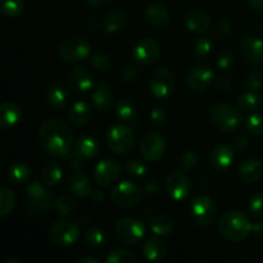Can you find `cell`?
<instances>
[{
    "instance_id": "cell-1",
    "label": "cell",
    "mask_w": 263,
    "mask_h": 263,
    "mask_svg": "<svg viewBox=\"0 0 263 263\" xmlns=\"http://www.w3.org/2000/svg\"><path fill=\"white\" fill-rule=\"evenodd\" d=\"M37 139L41 148L48 154L67 157L73 143V133L61 118H49L39 128Z\"/></svg>"
},
{
    "instance_id": "cell-2",
    "label": "cell",
    "mask_w": 263,
    "mask_h": 263,
    "mask_svg": "<svg viewBox=\"0 0 263 263\" xmlns=\"http://www.w3.org/2000/svg\"><path fill=\"white\" fill-rule=\"evenodd\" d=\"M218 230L226 240L240 243L253 233V223L240 211H228L218 220Z\"/></svg>"
},
{
    "instance_id": "cell-3",
    "label": "cell",
    "mask_w": 263,
    "mask_h": 263,
    "mask_svg": "<svg viewBox=\"0 0 263 263\" xmlns=\"http://www.w3.org/2000/svg\"><path fill=\"white\" fill-rule=\"evenodd\" d=\"M105 143L108 148L116 154H128L135 146V135L130 126L117 123L108 128L105 134Z\"/></svg>"
},
{
    "instance_id": "cell-4",
    "label": "cell",
    "mask_w": 263,
    "mask_h": 263,
    "mask_svg": "<svg viewBox=\"0 0 263 263\" xmlns=\"http://www.w3.org/2000/svg\"><path fill=\"white\" fill-rule=\"evenodd\" d=\"M26 195H27L28 212L32 216L43 215L54 204L53 193L43 181L31 182L26 189Z\"/></svg>"
},
{
    "instance_id": "cell-5",
    "label": "cell",
    "mask_w": 263,
    "mask_h": 263,
    "mask_svg": "<svg viewBox=\"0 0 263 263\" xmlns=\"http://www.w3.org/2000/svg\"><path fill=\"white\" fill-rule=\"evenodd\" d=\"M210 118L218 130L225 133L236 130L243 121L240 110L228 103H218L213 105L210 112Z\"/></svg>"
},
{
    "instance_id": "cell-6",
    "label": "cell",
    "mask_w": 263,
    "mask_h": 263,
    "mask_svg": "<svg viewBox=\"0 0 263 263\" xmlns=\"http://www.w3.org/2000/svg\"><path fill=\"white\" fill-rule=\"evenodd\" d=\"M115 235L121 243L126 246H134L138 244L145 235V225L138 218H121L115 226Z\"/></svg>"
},
{
    "instance_id": "cell-7",
    "label": "cell",
    "mask_w": 263,
    "mask_h": 263,
    "mask_svg": "<svg viewBox=\"0 0 263 263\" xmlns=\"http://www.w3.org/2000/svg\"><path fill=\"white\" fill-rule=\"evenodd\" d=\"M144 192L136 184L131 181H122L113 186L110 198L113 203L121 208H134L141 202Z\"/></svg>"
},
{
    "instance_id": "cell-8",
    "label": "cell",
    "mask_w": 263,
    "mask_h": 263,
    "mask_svg": "<svg viewBox=\"0 0 263 263\" xmlns=\"http://www.w3.org/2000/svg\"><path fill=\"white\" fill-rule=\"evenodd\" d=\"M193 221L200 228H208L212 225L217 215V207L215 202L207 195H198L194 198L190 207Z\"/></svg>"
},
{
    "instance_id": "cell-9",
    "label": "cell",
    "mask_w": 263,
    "mask_h": 263,
    "mask_svg": "<svg viewBox=\"0 0 263 263\" xmlns=\"http://www.w3.org/2000/svg\"><path fill=\"white\" fill-rule=\"evenodd\" d=\"M91 45L86 39L81 36H72L66 39L59 46V55L68 63L81 62L90 55Z\"/></svg>"
},
{
    "instance_id": "cell-10",
    "label": "cell",
    "mask_w": 263,
    "mask_h": 263,
    "mask_svg": "<svg viewBox=\"0 0 263 263\" xmlns=\"http://www.w3.org/2000/svg\"><path fill=\"white\" fill-rule=\"evenodd\" d=\"M149 90L156 99H168L175 90V77L172 72L164 67L157 68L149 81Z\"/></svg>"
},
{
    "instance_id": "cell-11",
    "label": "cell",
    "mask_w": 263,
    "mask_h": 263,
    "mask_svg": "<svg viewBox=\"0 0 263 263\" xmlns=\"http://www.w3.org/2000/svg\"><path fill=\"white\" fill-rule=\"evenodd\" d=\"M49 236L59 247H71L80 239V229L71 221L59 220L50 226Z\"/></svg>"
},
{
    "instance_id": "cell-12",
    "label": "cell",
    "mask_w": 263,
    "mask_h": 263,
    "mask_svg": "<svg viewBox=\"0 0 263 263\" xmlns=\"http://www.w3.org/2000/svg\"><path fill=\"white\" fill-rule=\"evenodd\" d=\"M166 153V140L161 134L149 131L141 138L140 154L148 162H158Z\"/></svg>"
},
{
    "instance_id": "cell-13",
    "label": "cell",
    "mask_w": 263,
    "mask_h": 263,
    "mask_svg": "<svg viewBox=\"0 0 263 263\" xmlns=\"http://www.w3.org/2000/svg\"><path fill=\"white\" fill-rule=\"evenodd\" d=\"M192 190V181L182 171H174L166 180V192L176 202H181L189 195Z\"/></svg>"
},
{
    "instance_id": "cell-14",
    "label": "cell",
    "mask_w": 263,
    "mask_h": 263,
    "mask_svg": "<svg viewBox=\"0 0 263 263\" xmlns=\"http://www.w3.org/2000/svg\"><path fill=\"white\" fill-rule=\"evenodd\" d=\"M134 59L138 62L139 64L143 66H149V64L154 63L157 59L161 57V46L153 39H141L140 41L136 43L133 50Z\"/></svg>"
},
{
    "instance_id": "cell-15",
    "label": "cell",
    "mask_w": 263,
    "mask_h": 263,
    "mask_svg": "<svg viewBox=\"0 0 263 263\" xmlns=\"http://www.w3.org/2000/svg\"><path fill=\"white\" fill-rule=\"evenodd\" d=\"M121 176V166L113 159H104L95 167L94 181L98 186H109Z\"/></svg>"
},
{
    "instance_id": "cell-16",
    "label": "cell",
    "mask_w": 263,
    "mask_h": 263,
    "mask_svg": "<svg viewBox=\"0 0 263 263\" xmlns=\"http://www.w3.org/2000/svg\"><path fill=\"white\" fill-rule=\"evenodd\" d=\"M215 81V72L205 66H198L190 69L185 77L186 86L192 91H203Z\"/></svg>"
},
{
    "instance_id": "cell-17",
    "label": "cell",
    "mask_w": 263,
    "mask_h": 263,
    "mask_svg": "<svg viewBox=\"0 0 263 263\" xmlns=\"http://www.w3.org/2000/svg\"><path fill=\"white\" fill-rule=\"evenodd\" d=\"M68 85L76 94H86L94 86V77L89 69L77 66L68 72Z\"/></svg>"
},
{
    "instance_id": "cell-18",
    "label": "cell",
    "mask_w": 263,
    "mask_h": 263,
    "mask_svg": "<svg viewBox=\"0 0 263 263\" xmlns=\"http://www.w3.org/2000/svg\"><path fill=\"white\" fill-rule=\"evenodd\" d=\"M240 50L244 59L253 66H259L263 63V41L261 39L249 36L240 44Z\"/></svg>"
},
{
    "instance_id": "cell-19",
    "label": "cell",
    "mask_w": 263,
    "mask_h": 263,
    "mask_svg": "<svg viewBox=\"0 0 263 263\" xmlns=\"http://www.w3.org/2000/svg\"><path fill=\"white\" fill-rule=\"evenodd\" d=\"M185 27L190 31V32L195 33H204L210 30L211 20L210 14L202 9H192L186 13L184 18Z\"/></svg>"
},
{
    "instance_id": "cell-20",
    "label": "cell",
    "mask_w": 263,
    "mask_h": 263,
    "mask_svg": "<svg viewBox=\"0 0 263 263\" xmlns=\"http://www.w3.org/2000/svg\"><path fill=\"white\" fill-rule=\"evenodd\" d=\"M234 157H235V153L231 146L226 145V144H220L212 151L210 161L216 171L222 172L230 168L234 162Z\"/></svg>"
},
{
    "instance_id": "cell-21",
    "label": "cell",
    "mask_w": 263,
    "mask_h": 263,
    "mask_svg": "<svg viewBox=\"0 0 263 263\" xmlns=\"http://www.w3.org/2000/svg\"><path fill=\"white\" fill-rule=\"evenodd\" d=\"M99 153V143L91 136H81L73 144V154L81 161L86 162L95 158Z\"/></svg>"
},
{
    "instance_id": "cell-22",
    "label": "cell",
    "mask_w": 263,
    "mask_h": 263,
    "mask_svg": "<svg viewBox=\"0 0 263 263\" xmlns=\"http://www.w3.org/2000/svg\"><path fill=\"white\" fill-rule=\"evenodd\" d=\"M113 91L112 86L108 82H102L92 92V105L99 112H109L113 108Z\"/></svg>"
},
{
    "instance_id": "cell-23",
    "label": "cell",
    "mask_w": 263,
    "mask_h": 263,
    "mask_svg": "<svg viewBox=\"0 0 263 263\" xmlns=\"http://www.w3.org/2000/svg\"><path fill=\"white\" fill-rule=\"evenodd\" d=\"M263 163L257 158H248L239 167V176L247 184H253L258 181L262 176Z\"/></svg>"
},
{
    "instance_id": "cell-24",
    "label": "cell",
    "mask_w": 263,
    "mask_h": 263,
    "mask_svg": "<svg viewBox=\"0 0 263 263\" xmlns=\"http://www.w3.org/2000/svg\"><path fill=\"white\" fill-rule=\"evenodd\" d=\"M22 110L13 102H4L0 105V123L4 128H13L21 122Z\"/></svg>"
},
{
    "instance_id": "cell-25",
    "label": "cell",
    "mask_w": 263,
    "mask_h": 263,
    "mask_svg": "<svg viewBox=\"0 0 263 263\" xmlns=\"http://www.w3.org/2000/svg\"><path fill=\"white\" fill-rule=\"evenodd\" d=\"M94 117L92 107L86 102L74 103L68 110V120L76 126H85Z\"/></svg>"
},
{
    "instance_id": "cell-26",
    "label": "cell",
    "mask_w": 263,
    "mask_h": 263,
    "mask_svg": "<svg viewBox=\"0 0 263 263\" xmlns=\"http://www.w3.org/2000/svg\"><path fill=\"white\" fill-rule=\"evenodd\" d=\"M143 253L145 258L151 262L163 261L167 254V246L158 236L148 239L143 247Z\"/></svg>"
},
{
    "instance_id": "cell-27",
    "label": "cell",
    "mask_w": 263,
    "mask_h": 263,
    "mask_svg": "<svg viewBox=\"0 0 263 263\" xmlns=\"http://www.w3.org/2000/svg\"><path fill=\"white\" fill-rule=\"evenodd\" d=\"M69 190L72 194L77 198H87L90 197L92 192V185L89 177L81 172H76L69 180Z\"/></svg>"
},
{
    "instance_id": "cell-28",
    "label": "cell",
    "mask_w": 263,
    "mask_h": 263,
    "mask_svg": "<svg viewBox=\"0 0 263 263\" xmlns=\"http://www.w3.org/2000/svg\"><path fill=\"white\" fill-rule=\"evenodd\" d=\"M46 99L50 107L54 109H63L69 100V92L63 85L54 84L49 86L48 91H46Z\"/></svg>"
},
{
    "instance_id": "cell-29",
    "label": "cell",
    "mask_w": 263,
    "mask_h": 263,
    "mask_svg": "<svg viewBox=\"0 0 263 263\" xmlns=\"http://www.w3.org/2000/svg\"><path fill=\"white\" fill-rule=\"evenodd\" d=\"M145 18L154 27H166L170 22V13L163 5L152 4L146 8Z\"/></svg>"
},
{
    "instance_id": "cell-30",
    "label": "cell",
    "mask_w": 263,
    "mask_h": 263,
    "mask_svg": "<svg viewBox=\"0 0 263 263\" xmlns=\"http://www.w3.org/2000/svg\"><path fill=\"white\" fill-rule=\"evenodd\" d=\"M127 23V15L121 9H112L105 14L103 20V28L108 33H113L123 28Z\"/></svg>"
},
{
    "instance_id": "cell-31",
    "label": "cell",
    "mask_w": 263,
    "mask_h": 263,
    "mask_svg": "<svg viewBox=\"0 0 263 263\" xmlns=\"http://www.w3.org/2000/svg\"><path fill=\"white\" fill-rule=\"evenodd\" d=\"M8 179L15 185L27 184L31 179V170L22 162H15L8 168Z\"/></svg>"
},
{
    "instance_id": "cell-32",
    "label": "cell",
    "mask_w": 263,
    "mask_h": 263,
    "mask_svg": "<svg viewBox=\"0 0 263 263\" xmlns=\"http://www.w3.org/2000/svg\"><path fill=\"white\" fill-rule=\"evenodd\" d=\"M115 112L118 120L123 121V122H134V121H136V105L133 100L127 99V98L120 100L116 104Z\"/></svg>"
},
{
    "instance_id": "cell-33",
    "label": "cell",
    "mask_w": 263,
    "mask_h": 263,
    "mask_svg": "<svg viewBox=\"0 0 263 263\" xmlns=\"http://www.w3.org/2000/svg\"><path fill=\"white\" fill-rule=\"evenodd\" d=\"M62 177H63V172H62L61 166L55 162H50L46 164L41 171V181L49 187L55 186L61 182Z\"/></svg>"
},
{
    "instance_id": "cell-34",
    "label": "cell",
    "mask_w": 263,
    "mask_h": 263,
    "mask_svg": "<svg viewBox=\"0 0 263 263\" xmlns=\"http://www.w3.org/2000/svg\"><path fill=\"white\" fill-rule=\"evenodd\" d=\"M151 230L153 231L156 235L159 236H166L170 235L174 230V223L172 220L167 215H156L149 222Z\"/></svg>"
},
{
    "instance_id": "cell-35",
    "label": "cell",
    "mask_w": 263,
    "mask_h": 263,
    "mask_svg": "<svg viewBox=\"0 0 263 263\" xmlns=\"http://www.w3.org/2000/svg\"><path fill=\"white\" fill-rule=\"evenodd\" d=\"M17 204V198L14 193L7 186H2L0 189V217H7L14 210Z\"/></svg>"
},
{
    "instance_id": "cell-36",
    "label": "cell",
    "mask_w": 263,
    "mask_h": 263,
    "mask_svg": "<svg viewBox=\"0 0 263 263\" xmlns=\"http://www.w3.org/2000/svg\"><path fill=\"white\" fill-rule=\"evenodd\" d=\"M54 210H55L57 215L62 216V217H67V216H71L76 212L77 204L71 197H67V195H61V197L57 198L54 200L53 204Z\"/></svg>"
},
{
    "instance_id": "cell-37",
    "label": "cell",
    "mask_w": 263,
    "mask_h": 263,
    "mask_svg": "<svg viewBox=\"0 0 263 263\" xmlns=\"http://www.w3.org/2000/svg\"><path fill=\"white\" fill-rule=\"evenodd\" d=\"M84 240L91 248H102L107 244L108 236L105 231L100 230V229H89L85 231Z\"/></svg>"
},
{
    "instance_id": "cell-38",
    "label": "cell",
    "mask_w": 263,
    "mask_h": 263,
    "mask_svg": "<svg viewBox=\"0 0 263 263\" xmlns=\"http://www.w3.org/2000/svg\"><path fill=\"white\" fill-rule=\"evenodd\" d=\"M238 105L244 110H256L261 105V97L256 91H246L239 95Z\"/></svg>"
},
{
    "instance_id": "cell-39",
    "label": "cell",
    "mask_w": 263,
    "mask_h": 263,
    "mask_svg": "<svg viewBox=\"0 0 263 263\" xmlns=\"http://www.w3.org/2000/svg\"><path fill=\"white\" fill-rule=\"evenodd\" d=\"M2 10L7 17L17 18L25 10L23 0H2Z\"/></svg>"
},
{
    "instance_id": "cell-40",
    "label": "cell",
    "mask_w": 263,
    "mask_h": 263,
    "mask_svg": "<svg viewBox=\"0 0 263 263\" xmlns=\"http://www.w3.org/2000/svg\"><path fill=\"white\" fill-rule=\"evenodd\" d=\"M193 51L199 59H204L212 53V40L207 36H200L195 40Z\"/></svg>"
},
{
    "instance_id": "cell-41",
    "label": "cell",
    "mask_w": 263,
    "mask_h": 263,
    "mask_svg": "<svg viewBox=\"0 0 263 263\" xmlns=\"http://www.w3.org/2000/svg\"><path fill=\"white\" fill-rule=\"evenodd\" d=\"M246 127L249 134L254 136L263 135V115L259 113H253L249 116L246 121Z\"/></svg>"
},
{
    "instance_id": "cell-42",
    "label": "cell",
    "mask_w": 263,
    "mask_h": 263,
    "mask_svg": "<svg viewBox=\"0 0 263 263\" xmlns=\"http://www.w3.org/2000/svg\"><path fill=\"white\" fill-rule=\"evenodd\" d=\"M108 263H135L136 257L134 253L126 249H116L112 251L107 257Z\"/></svg>"
},
{
    "instance_id": "cell-43",
    "label": "cell",
    "mask_w": 263,
    "mask_h": 263,
    "mask_svg": "<svg viewBox=\"0 0 263 263\" xmlns=\"http://www.w3.org/2000/svg\"><path fill=\"white\" fill-rule=\"evenodd\" d=\"M90 64H91L95 71L107 72L112 68V59H110V57L108 54L98 53L95 55H92Z\"/></svg>"
},
{
    "instance_id": "cell-44",
    "label": "cell",
    "mask_w": 263,
    "mask_h": 263,
    "mask_svg": "<svg viewBox=\"0 0 263 263\" xmlns=\"http://www.w3.org/2000/svg\"><path fill=\"white\" fill-rule=\"evenodd\" d=\"M125 171L133 177H143L146 174V166L140 161V159H130L126 162Z\"/></svg>"
},
{
    "instance_id": "cell-45",
    "label": "cell",
    "mask_w": 263,
    "mask_h": 263,
    "mask_svg": "<svg viewBox=\"0 0 263 263\" xmlns=\"http://www.w3.org/2000/svg\"><path fill=\"white\" fill-rule=\"evenodd\" d=\"M247 85L253 91H258L263 87V72L261 69H252L247 74Z\"/></svg>"
},
{
    "instance_id": "cell-46",
    "label": "cell",
    "mask_w": 263,
    "mask_h": 263,
    "mask_svg": "<svg viewBox=\"0 0 263 263\" xmlns=\"http://www.w3.org/2000/svg\"><path fill=\"white\" fill-rule=\"evenodd\" d=\"M235 62L236 58L233 51H225V53L218 57L216 64H217L218 69H221V71H229V69L233 68Z\"/></svg>"
},
{
    "instance_id": "cell-47",
    "label": "cell",
    "mask_w": 263,
    "mask_h": 263,
    "mask_svg": "<svg viewBox=\"0 0 263 263\" xmlns=\"http://www.w3.org/2000/svg\"><path fill=\"white\" fill-rule=\"evenodd\" d=\"M181 168L184 171H193L198 164V154L194 151H187L181 157Z\"/></svg>"
},
{
    "instance_id": "cell-48",
    "label": "cell",
    "mask_w": 263,
    "mask_h": 263,
    "mask_svg": "<svg viewBox=\"0 0 263 263\" xmlns=\"http://www.w3.org/2000/svg\"><path fill=\"white\" fill-rule=\"evenodd\" d=\"M249 211L254 216H263V192H258L249 200Z\"/></svg>"
},
{
    "instance_id": "cell-49",
    "label": "cell",
    "mask_w": 263,
    "mask_h": 263,
    "mask_svg": "<svg viewBox=\"0 0 263 263\" xmlns=\"http://www.w3.org/2000/svg\"><path fill=\"white\" fill-rule=\"evenodd\" d=\"M167 115L162 108L156 107L151 110V121L157 126H162L166 122Z\"/></svg>"
},
{
    "instance_id": "cell-50",
    "label": "cell",
    "mask_w": 263,
    "mask_h": 263,
    "mask_svg": "<svg viewBox=\"0 0 263 263\" xmlns=\"http://www.w3.org/2000/svg\"><path fill=\"white\" fill-rule=\"evenodd\" d=\"M139 71L135 66H127L122 71V80L125 82H134L138 79Z\"/></svg>"
},
{
    "instance_id": "cell-51",
    "label": "cell",
    "mask_w": 263,
    "mask_h": 263,
    "mask_svg": "<svg viewBox=\"0 0 263 263\" xmlns=\"http://www.w3.org/2000/svg\"><path fill=\"white\" fill-rule=\"evenodd\" d=\"M159 190V181L157 179H148L144 184V192L146 194H156Z\"/></svg>"
},
{
    "instance_id": "cell-52",
    "label": "cell",
    "mask_w": 263,
    "mask_h": 263,
    "mask_svg": "<svg viewBox=\"0 0 263 263\" xmlns=\"http://www.w3.org/2000/svg\"><path fill=\"white\" fill-rule=\"evenodd\" d=\"M248 145H249V139L247 138V136L239 135L234 139V148H235V151L243 152L244 149L248 148Z\"/></svg>"
},
{
    "instance_id": "cell-53",
    "label": "cell",
    "mask_w": 263,
    "mask_h": 263,
    "mask_svg": "<svg viewBox=\"0 0 263 263\" xmlns=\"http://www.w3.org/2000/svg\"><path fill=\"white\" fill-rule=\"evenodd\" d=\"M230 30H231V23H230V21L226 20V18L220 20L217 22V25H216V31H217L218 33H221V35H223V33H228Z\"/></svg>"
},
{
    "instance_id": "cell-54",
    "label": "cell",
    "mask_w": 263,
    "mask_h": 263,
    "mask_svg": "<svg viewBox=\"0 0 263 263\" xmlns=\"http://www.w3.org/2000/svg\"><path fill=\"white\" fill-rule=\"evenodd\" d=\"M69 166L73 170L74 172H79L84 168V161H81L80 158H77L74 154H72V158L69 159Z\"/></svg>"
},
{
    "instance_id": "cell-55",
    "label": "cell",
    "mask_w": 263,
    "mask_h": 263,
    "mask_svg": "<svg viewBox=\"0 0 263 263\" xmlns=\"http://www.w3.org/2000/svg\"><path fill=\"white\" fill-rule=\"evenodd\" d=\"M216 84H217V86L220 87L221 90H223V91H228L231 87V81L228 77H220V79H217Z\"/></svg>"
},
{
    "instance_id": "cell-56",
    "label": "cell",
    "mask_w": 263,
    "mask_h": 263,
    "mask_svg": "<svg viewBox=\"0 0 263 263\" xmlns=\"http://www.w3.org/2000/svg\"><path fill=\"white\" fill-rule=\"evenodd\" d=\"M90 198H91L94 202L100 203L104 200V193H103L100 189H92L91 194H90Z\"/></svg>"
},
{
    "instance_id": "cell-57",
    "label": "cell",
    "mask_w": 263,
    "mask_h": 263,
    "mask_svg": "<svg viewBox=\"0 0 263 263\" xmlns=\"http://www.w3.org/2000/svg\"><path fill=\"white\" fill-rule=\"evenodd\" d=\"M253 233L259 238H263V221L253 223Z\"/></svg>"
},
{
    "instance_id": "cell-58",
    "label": "cell",
    "mask_w": 263,
    "mask_h": 263,
    "mask_svg": "<svg viewBox=\"0 0 263 263\" xmlns=\"http://www.w3.org/2000/svg\"><path fill=\"white\" fill-rule=\"evenodd\" d=\"M248 3L253 9L263 12V0H248Z\"/></svg>"
},
{
    "instance_id": "cell-59",
    "label": "cell",
    "mask_w": 263,
    "mask_h": 263,
    "mask_svg": "<svg viewBox=\"0 0 263 263\" xmlns=\"http://www.w3.org/2000/svg\"><path fill=\"white\" fill-rule=\"evenodd\" d=\"M109 2H110V0H86L87 4L91 5V7H95V8L103 7V5L108 4Z\"/></svg>"
},
{
    "instance_id": "cell-60",
    "label": "cell",
    "mask_w": 263,
    "mask_h": 263,
    "mask_svg": "<svg viewBox=\"0 0 263 263\" xmlns=\"http://www.w3.org/2000/svg\"><path fill=\"white\" fill-rule=\"evenodd\" d=\"M80 263H99L97 258H94V257H84V258H81L79 261Z\"/></svg>"
},
{
    "instance_id": "cell-61",
    "label": "cell",
    "mask_w": 263,
    "mask_h": 263,
    "mask_svg": "<svg viewBox=\"0 0 263 263\" xmlns=\"http://www.w3.org/2000/svg\"><path fill=\"white\" fill-rule=\"evenodd\" d=\"M7 263H21V259L20 258H10V259H8Z\"/></svg>"
}]
</instances>
